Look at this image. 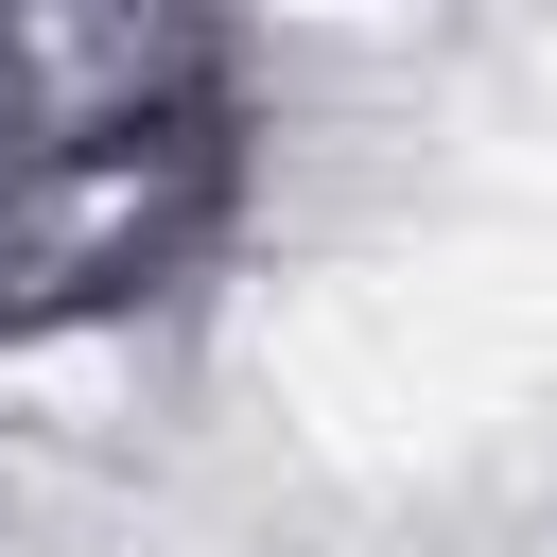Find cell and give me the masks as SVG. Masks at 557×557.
<instances>
[{"mask_svg":"<svg viewBox=\"0 0 557 557\" xmlns=\"http://www.w3.org/2000/svg\"><path fill=\"white\" fill-rule=\"evenodd\" d=\"M226 244H244V104L157 122V139H17L0 157V348L191 313Z\"/></svg>","mask_w":557,"mask_h":557,"instance_id":"obj_1","label":"cell"}]
</instances>
